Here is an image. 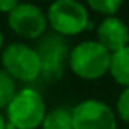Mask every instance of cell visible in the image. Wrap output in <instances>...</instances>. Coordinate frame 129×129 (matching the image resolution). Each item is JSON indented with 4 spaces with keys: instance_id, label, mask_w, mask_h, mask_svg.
I'll use <instances>...</instances> for the list:
<instances>
[{
    "instance_id": "1",
    "label": "cell",
    "mask_w": 129,
    "mask_h": 129,
    "mask_svg": "<svg viewBox=\"0 0 129 129\" xmlns=\"http://www.w3.org/2000/svg\"><path fill=\"white\" fill-rule=\"evenodd\" d=\"M111 52L96 39H85L70 47L69 69L82 80H98L110 70Z\"/></svg>"
},
{
    "instance_id": "2",
    "label": "cell",
    "mask_w": 129,
    "mask_h": 129,
    "mask_svg": "<svg viewBox=\"0 0 129 129\" xmlns=\"http://www.w3.org/2000/svg\"><path fill=\"white\" fill-rule=\"evenodd\" d=\"M46 101L33 87L20 88L5 108L7 123L13 129H38L46 116Z\"/></svg>"
},
{
    "instance_id": "3",
    "label": "cell",
    "mask_w": 129,
    "mask_h": 129,
    "mask_svg": "<svg viewBox=\"0 0 129 129\" xmlns=\"http://www.w3.org/2000/svg\"><path fill=\"white\" fill-rule=\"evenodd\" d=\"M47 25L52 33L70 38L91 28L90 10L85 3L77 0H56L47 7Z\"/></svg>"
},
{
    "instance_id": "4",
    "label": "cell",
    "mask_w": 129,
    "mask_h": 129,
    "mask_svg": "<svg viewBox=\"0 0 129 129\" xmlns=\"http://www.w3.org/2000/svg\"><path fill=\"white\" fill-rule=\"evenodd\" d=\"M2 69L15 82L33 83L41 77V60L33 46L26 43H12L0 54Z\"/></svg>"
},
{
    "instance_id": "5",
    "label": "cell",
    "mask_w": 129,
    "mask_h": 129,
    "mask_svg": "<svg viewBox=\"0 0 129 129\" xmlns=\"http://www.w3.org/2000/svg\"><path fill=\"white\" fill-rule=\"evenodd\" d=\"M35 49L41 60V77L46 80H59L69 62L70 46L67 38H62L56 33H46L38 39Z\"/></svg>"
},
{
    "instance_id": "6",
    "label": "cell",
    "mask_w": 129,
    "mask_h": 129,
    "mask_svg": "<svg viewBox=\"0 0 129 129\" xmlns=\"http://www.w3.org/2000/svg\"><path fill=\"white\" fill-rule=\"evenodd\" d=\"M8 28L15 35L25 39H36L46 35L47 28V15L41 7L28 2H18L13 12L7 15Z\"/></svg>"
},
{
    "instance_id": "7",
    "label": "cell",
    "mask_w": 129,
    "mask_h": 129,
    "mask_svg": "<svg viewBox=\"0 0 129 129\" xmlns=\"http://www.w3.org/2000/svg\"><path fill=\"white\" fill-rule=\"evenodd\" d=\"M74 129H118V116L108 103L87 98L72 108Z\"/></svg>"
},
{
    "instance_id": "8",
    "label": "cell",
    "mask_w": 129,
    "mask_h": 129,
    "mask_svg": "<svg viewBox=\"0 0 129 129\" xmlns=\"http://www.w3.org/2000/svg\"><path fill=\"white\" fill-rule=\"evenodd\" d=\"M96 41L110 52L129 46V26L119 16H106L96 26Z\"/></svg>"
},
{
    "instance_id": "9",
    "label": "cell",
    "mask_w": 129,
    "mask_h": 129,
    "mask_svg": "<svg viewBox=\"0 0 129 129\" xmlns=\"http://www.w3.org/2000/svg\"><path fill=\"white\" fill-rule=\"evenodd\" d=\"M108 74L118 85H121L123 88L129 87V46L116 52H111Z\"/></svg>"
},
{
    "instance_id": "10",
    "label": "cell",
    "mask_w": 129,
    "mask_h": 129,
    "mask_svg": "<svg viewBox=\"0 0 129 129\" xmlns=\"http://www.w3.org/2000/svg\"><path fill=\"white\" fill-rule=\"evenodd\" d=\"M41 129H74L72 124V108L57 106L47 111Z\"/></svg>"
},
{
    "instance_id": "11",
    "label": "cell",
    "mask_w": 129,
    "mask_h": 129,
    "mask_svg": "<svg viewBox=\"0 0 129 129\" xmlns=\"http://www.w3.org/2000/svg\"><path fill=\"white\" fill-rule=\"evenodd\" d=\"M18 91L16 88V82L0 67V111L5 110L15 93Z\"/></svg>"
},
{
    "instance_id": "12",
    "label": "cell",
    "mask_w": 129,
    "mask_h": 129,
    "mask_svg": "<svg viewBox=\"0 0 129 129\" xmlns=\"http://www.w3.org/2000/svg\"><path fill=\"white\" fill-rule=\"evenodd\" d=\"M87 8L93 10L98 15L106 16H116V13L123 8V2L121 0H88Z\"/></svg>"
},
{
    "instance_id": "13",
    "label": "cell",
    "mask_w": 129,
    "mask_h": 129,
    "mask_svg": "<svg viewBox=\"0 0 129 129\" xmlns=\"http://www.w3.org/2000/svg\"><path fill=\"white\" fill-rule=\"evenodd\" d=\"M114 113L121 121L129 124V87L123 88L121 93L116 98V106H114Z\"/></svg>"
},
{
    "instance_id": "14",
    "label": "cell",
    "mask_w": 129,
    "mask_h": 129,
    "mask_svg": "<svg viewBox=\"0 0 129 129\" xmlns=\"http://www.w3.org/2000/svg\"><path fill=\"white\" fill-rule=\"evenodd\" d=\"M16 5H18V0H0V13L8 15L10 12L15 10Z\"/></svg>"
},
{
    "instance_id": "15",
    "label": "cell",
    "mask_w": 129,
    "mask_h": 129,
    "mask_svg": "<svg viewBox=\"0 0 129 129\" xmlns=\"http://www.w3.org/2000/svg\"><path fill=\"white\" fill-rule=\"evenodd\" d=\"M0 129H7V118L2 111H0Z\"/></svg>"
},
{
    "instance_id": "16",
    "label": "cell",
    "mask_w": 129,
    "mask_h": 129,
    "mask_svg": "<svg viewBox=\"0 0 129 129\" xmlns=\"http://www.w3.org/2000/svg\"><path fill=\"white\" fill-rule=\"evenodd\" d=\"M3 44H5V38H3V33H2V29H0V54H2V51H3Z\"/></svg>"
}]
</instances>
